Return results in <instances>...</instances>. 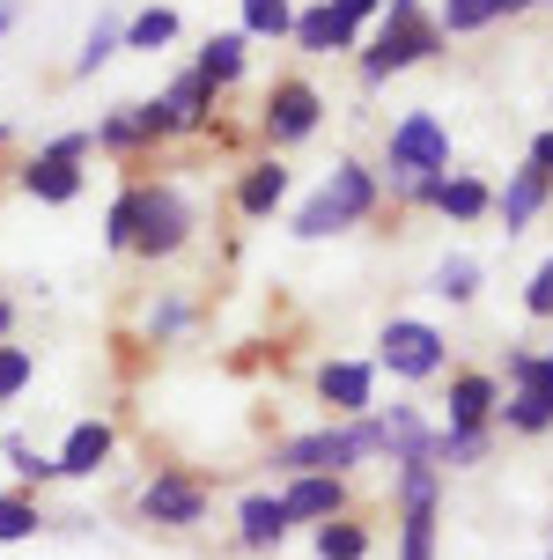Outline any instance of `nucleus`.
Returning a JSON list of instances; mask_svg holds the SVG:
<instances>
[{"label": "nucleus", "instance_id": "ea45409f", "mask_svg": "<svg viewBox=\"0 0 553 560\" xmlns=\"http://www.w3.org/2000/svg\"><path fill=\"white\" fill-rule=\"evenodd\" d=\"M332 8H339V15H347V23H361V15H369V8H377V0H332Z\"/></svg>", "mask_w": 553, "mask_h": 560}, {"label": "nucleus", "instance_id": "7ed1b4c3", "mask_svg": "<svg viewBox=\"0 0 553 560\" xmlns=\"http://www.w3.org/2000/svg\"><path fill=\"white\" fill-rule=\"evenodd\" d=\"M193 229V207L177 185H134V252L140 258H170Z\"/></svg>", "mask_w": 553, "mask_h": 560}, {"label": "nucleus", "instance_id": "f8f14e48", "mask_svg": "<svg viewBox=\"0 0 553 560\" xmlns=\"http://www.w3.org/2000/svg\"><path fill=\"white\" fill-rule=\"evenodd\" d=\"M104 457H111V428L104 420H82V428L67 435V450H59V479H89Z\"/></svg>", "mask_w": 553, "mask_h": 560}, {"label": "nucleus", "instance_id": "c756f323", "mask_svg": "<svg viewBox=\"0 0 553 560\" xmlns=\"http://www.w3.org/2000/svg\"><path fill=\"white\" fill-rule=\"evenodd\" d=\"M118 45H126V30H118V23L104 15V23L89 30V45H82V59H74V74H96V67H104V59L118 52Z\"/></svg>", "mask_w": 553, "mask_h": 560}, {"label": "nucleus", "instance_id": "f03ea898", "mask_svg": "<svg viewBox=\"0 0 553 560\" xmlns=\"http://www.w3.org/2000/svg\"><path fill=\"white\" fill-rule=\"evenodd\" d=\"M369 207H377V185H369V170H361V163H339V170L325 177V192H318L303 214H296V236H332V229L361 222Z\"/></svg>", "mask_w": 553, "mask_h": 560}, {"label": "nucleus", "instance_id": "f257e3e1", "mask_svg": "<svg viewBox=\"0 0 553 560\" xmlns=\"http://www.w3.org/2000/svg\"><path fill=\"white\" fill-rule=\"evenodd\" d=\"M361 457H384V420H347V428H318V435H296V443L274 450L280 472H347V465H361Z\"/></svg>", "mask_w": 553, "mask_h": 560}, {"label": "nucleus", "instance_id": "7c9ffc66", "mask_svg": "<svg viewBox=\"0 0 553 560\" xmlns=\"http://www.w3.org/2000/svg\"><path fill=\"white\" fill-rule=\"evenodd\" d=\"M472 288H480V266H472V258H442L436 295H450V303H472Z\"/></svg>", "mask_w": 553, "mask_h": 560}, {"label": "nucleus", "instance_id": "5701e85b", "mask_svg": "<svg viewBox=\"0 0 553 560\" xmlns=\"http://www.w3.org/2000/svg\"><path fill=\"white\" fill-rule=\"evenodd\" d=\"M399 560H436V502L406 509V538H399Z\"/></svg>", "mask_w": 553, "mask_h": 560}, {"label": "nucleus", "instance_id": "37998d69", "mask_svg": "<svg viewBox=\"0 0 553 560\" xmlns=\"http://www.w3.org/2000/svg\"><path fill=\"white\" fill-rule=\"evenodd\" d=\"M517 8H531V0H495V15H517Z\"/></svg>", "mask_w": 553, "mask_h": 560}, {"label": "nucleus", "instance_id": "a19ab883", "mask_svg": "<svg viewBox=\"0 0 553 560\" xmlns=\"http://www.w3.org/2000/svg\"><path fill=\"white\" fill-rule=\"evenodd\" d=\"M8 30H15V0H0V37H8Z\"/></svg>", "mask_w": 553, "mask_h": 560}, {"label": "nucleus", "instance_id": "ddd939ff", "mask_svg": "<svg viewBox=\"0 0 553 560\" xmlns=\"http://www.w3.org/2000/svg\"><path fill=\"white\" fill-rule=\"evenodd\" d=\"M237 524H244V546H251V553H266V546H280V538H288V509H280V494H251V502L237 509Z\"/></svg>", "mask_w": 553, "mask_h": 560}, {"label": "nucleus", "instance_id": "0eeeda50", "mask_svg": "<svg viewBox=\"0 0 553 560\" xmlns=\"http://www.w3.org/2000/svg\"><path fill=\"white\" fill-rule=\"evenodd\" d=\"M140 516L163 524V532H185V524L207 516V487L185 479V472H155V479H148V494H140Z\"/></svg>", "mask_w": 553, "mask_h": 560}, {"label": "nucleus", "instance_id": "20e7f679", "mask_svg": "<svg viewBox=\"0 0 553 560\" xmlns=\"http://www.w3.org/2000/svg\"><path fill=\"white\" fill-rule=\"evenodd\" d=\"M442 45V30L420 15V8H406V15H384V30H377V45L361 52V82H384V74H399V67H414V59H428Z\"/></svg>", "mask_w": 553, "mask_h": 560}, {"label": "nucleus", "instance_id": "473e14b6", "mask_svg": "<svg viewBox=\"0 0 553 560\" xmlns=\"http://www.w3.org/2000/svg\"><path fill=\"white\" fill-rule=\"evenodd\" d=\"M509 376H517V392H546L553 398V354H509Z\"/></svg>", "mask_w": 553, "mask_h": 560}, {"label": "nucleus", "instance_id": "f3484780", "mask_svg": "<svg viewBox=\"0 0 553 560\" xmlns=\"http://www.w3.org/2000/svg\"><path fill=\"white\" fill-rule=\"evenodd\" d=\"M384 450L399 457V465H406V457H436V435L420 428L414 406H391V413H384Z\"/></svg>", "mask_w": 553, "mask_h": 560}, {"label": "nucleus", "instance_id": "79ce46f5", "mask_svg": "<svg viewBox=\"0 0 553 560\" xmlns=\"http://www.w3.org/2000/svg\"><path fill=\"white\" fill-rule=\"evenodd\" d=\"M8 325H15V303H8V295H0V339H8Z\"/></svg>", "mask_w": 553, "mask_h": 560}, {"label": "nucleus", "instance_id": "393cba45", "mask_svg": "<svg viewBox=\"0 0 553 560\" xmlns=\"http://www.w3.org/2000/svg\"><path fill=\"white\" fill-rule=\"evenodd\" d=\"M8 465H15V479H23V487H45V479H59V457L30 450L23 435H8Z\"/></svg>", "mask_w": 553, "mask_h": 560}, {"label": "nucleus", "instance_id": "a211bd4d", "mask_svg": "<svg viewBox=\"0 0 553 560\" xmlns=\"http://www.w3.org/2000/svg\"><path fill=\"white\" fill-rule=\"evenodd\" d=\"M487 413H495V384L487 376H458L450 384V428H487Z\"/></svg>", "mask_w": 553, "mask_h": 560}, {"label": "nucleus", "instance_id": "aec40b11", "mask_svg": "<svg viewBox=\"0 0 553 560\" xmlns=\"http://www.w3.org/2000/svg\"><path fill=\"white\" fill-rule=\"evenodd\" d=\"M207 89H221V82H237L244 74V37L229 30V37H207V52H199V67H193Z\"/></svg>", "mask_w": 553, "mask_h": 560}, {"label": "nucleus", "instance_id": "bb28decb", "mask_svg": "<svg viewBox=\"0 0 553 560\" xmlns=\"http://www.w3.org/2000/svg\"><path fill=\"white\" fill-rule=\"evenodd\" d=\"M37 524H45V516H37V502H30V494H0V546L30 538Z\"/></svg>", "mask_w": 553, "mask_h": 560}, {"label": "nucleus", "instance_id": "6e6552de", "mask_svg": "<svg viewBox=\"0 0 553 560\" xmlns=\"http://www.w3.org/2000/svg\"><path fill=\"white\" fill-rule=\"evenodd\" d=\"M318 112H325V104H318V89H310V82H280L274 96H266V140H274V148L303 140L310 126H318Z\"/></svg>", "mask_w": 553, "mask_h": 560}, {"label": "nucleus", "instance_id": "4be33fe9", "mask_svg": "<svg viewBox=\"0 0 553 560\" xmlns=\"http://www.w3.org/2000/svg\"><path fill=\"white\" fill-rule=\"evenodd\" d=\"M487 457V428H442L436 435V465H480Z\"/></svg>", "mask_w": 553, "mask_h": 560}, {"label": "nucleus", "instance_id": "f704fd0d", "mask_svg": "<svg viewBox=\"0 0 553 560\" xmlns=\"http://www.w3.org/2000/svg\"><path fill=\"white\" fill-rule=\"evenodd\" d=\"M104 236H111V252H134V185L111 199V222H104Z\"/></svg>", "mask_w": 553, "mask_h": 560}, {"label": "nucleus", "instance_id": "a878e982", "mask_svg": "<svg viewBox=\"0 0 553 560\" xmlns=\"http://www.w3.org/2000/svg\"><path fill=\"white\" fill-rule=\"evenodd\" d=\"M318 553L325 560H361L369 553V532H361V524H318Z\"/></svg>", "mask_w": 553, "mask_h": 560}, {"label": "nucleus", "instance_id": "c03bdc74", "mask_svg": "<svg viewBox=\"0 0 553 560\" xmlns=\"http://www.w3.org/2000/svg\"><path fill=\"white\" fill-rule=\"evenodd\" d=\"M0 140H8V126H0Z\"/></svg>", "mask_w": 553, "mask_h": 560}, {"label": "nucleus", "instance_id": "9b49d317", "mask_svg": "<svg viewBox=\"0 0 553 560\" xmlns=\"http://www.w3.org/2000/svg\"><path fill=\"white\" fill-rule=\"evenodd\" d=\"M23 192H37V199H53V207H67V199L82 192V170L67 163V155H53V148H45V155L23 170Z\"/></svg>", "mask_w": 553, "mask_h": 560}, {"label": "nucleus", "instance_id": "cd10ccee", "mask_svg": "<svg viewBox=\"0 0 553 560\" xmlns=\"http://www.w3.org/2000/svg\"><path fill=\"white\" fill-rule=\"evenodd\" d=\"M509 428L546 435V428H553V398H546V392H517V398H509Z\"/></svg>", "mask_w": 553, "mask_h": 560}, {"label": "nucleus", "instance_id": "39448f33", "mask_svg": "<svg viewBox=\"0 0 553 560\" xmlns=\"http://www.w3.org/2000/svg\"><path fill=\"white\" fill-rule=\"evenodd\" d=\"M442 163H450V133H442L428 112H414L399 133H391V177L420 185V177H442Z\"/></svg>", "mask_w": 553, "mask_h": 560}, {"label": "nucleus", "instance_id": "e433bc0d", "mask_svg": "<svg viewBox=\"0 0 553 560\" xmlns=\"http://www.w3.org/2000/svg\"><path fill=\"white\" fill-rule=\"evenodd\" d=\"M525 310H531V317H553V258L539 266V273H531V288H525Z\"/></svg>", "mask_w": 553, "mask_h": 560}, {"label": "nucleus", "instance_id": "423d86ee", "mask_svg": "<svg viewBox=\"0 0 553 560\" xmlns=\"http://www.w3.org/2000/svg\"><path fill=\"white\" fill-rule=\"evenodd\" d=\"M207 112H215V89L199 82V74H177L155 104H140V126H148V140H163V133H193Z\"/></svg>", "mask_w": 553, "mask_h": 560}, {"label": "nucleus", "instance_id": "6ab92c4d", "mask_svg": "<svg viewBox=\"0 0 553 560\" xmlns=\"http://www.w3.org/2000/svg\"><path fill=\"white\" fill-rule=\"evenodd\" d=\"M280 199H288V170L280 163H258L244 185H237V207H244V214H274Z\"/></svg>", "mask_w": 553, "mask_h": 560}, {"label": "nucleus", "instance_id": "2eb2a0df", "mask_svg": "<svg viewBox=\"0 0 553 560\" xmlns=\"http://www.w3.org/2000/svg\"><path fill=\"white\" fill-rule=\"evenodd\" d=\"M546 192H553V185H546V177H539V170H517V177H509V185H502L495 214H502V222H509V229H525L531 214H539V207H546Z\"/></svg>", "mask_w": 553, "mask_h": 560}, {"label": "nucleus", "instance_id": "4c0bfd02", "mask_svg": "<svg viewBox=\"0 0 553 560\" xmlns=\"http://www.w3.org/2000/svg\"><path fill=\"white\" fill-rule=\"evenodd\" d=\"M89 148H96V133H59L53 140V155H67V163H82Z\"/></svg>", "mask_w": 553, "mask_h": 560}, {"label": "nucleus", "instance_id": "4468645a", "mask_svg": "<svg viewBox=\"0 0 553 560\" xmlns=\"http://www.w3.org/2000/svg\"><path fill=\"white\" fill-rule=\"evenodd\" d=\"M318 392H325L332 413H361V406H369V369H361V362H325Z\"/></svg>", "mask_w": 553, "mask_h": 560}, {"label": "nucleus", "instance_id": "dca6fc26", "mask_svg": "<svg viewBox=\"0 0 553 560\" xmlns=\"http://www.w3.org/2000/svg\"><path fill=\"white\" fill-rule=\"evenodd\" d=\"M296 37H303V52H347L355 45V23L325 0V8H310L303 23H296Z\"/></svg>", "mask_w": 553, "mask_h": 560}, {"label": "nucleus", "instance_id": "c85d7f7f", "mask_svg": "<svg viewBox=\"0 0 553 560\" xmlns=\"http://www.w3.org/2000/svg\"><path fill=\"white\" fill-rule=\"evenodd\" d=\"M96 148H148V126H140V104L134 112H111L96 126Z\"/></svg>", "mask_w": 553, "mask_h": 560}, {"label": "nucleus", "instance_id": "72a5a7b5", "mask_svg": "<svg viewBox=\"0 0 553 560\" xmlns=\"http://www.w3.org/2000/svg\"><path fill=\"white\" fill-rule=\"evenodd\" d=\"M480 23H495V0H442V23L436 30H480Z\"/></svg>", "mask_w": 553, "mask_h": 560}, {"label": "nucleus", "instance_id": "b1692460", "mask_svg": "<svg viewBox=\"0 0 553 560\" xmlns=\"http://www.w3.org/2000/svg\"><path fill=\"white\" fill-rule=\"evenodd\" d=\"M170 37H177V15H170V8H148V15L126 23V45H134V52H155V45H170Z\"/></svg>", "mask_w": 553, "mask_h": 560}, {"label": "nucleus", "instance_id": "a18cd8bd", "mask_svg": "<svg viewBox=\"0 0 553 560\" xmlns=\"http://www.w3.org/2000/svg\"><path fill=\"white\" fill-rule=\"evenodd\" d=\"M546 560H553V553H546Z\"/></svg>", "mask_w": 553, "mask_h": 560}, {"label": "nucleus", "instance_id": "58836bf2", "mask_svg": "<svg viewBox=\"0 0 553 560\" xmlns=\"http://www.w3.org/2000/svg\"><path fill=\"white\" fill-rule=\"evenodd\" d=\"M531 170H539V177L553 185V133H539V140H531Z\"/></svg>", "mask_w": 553, "mask_h": 560}, {"label": "nucleus", "instance_id": "1a4fd4ad", "mask_svg": "<svg viewBox=\"0 0 553 560\" xmlns=\"http://www.w3.org/2000/svg\"><path fill=\"white\" fill-rule=\"evenodd\" d=\"M384 362L399 369V376H436L442 339L428 332V325H414V317H399V325H384Z\"/></svg>", "mask_w": 553, "mask_h": 560}, {"label": "nucleus", "instance_id": "412c9836", "mask_svg": "<svg viewBox=\"0 0 553 560\" xmlns=\"http://www.w3.org/2000/svg\"><path fill=\"white\" fill-rule=\"evenodd\" d=\"M442 214H458V222H480L487 207H495V192L480 185V177H442V192H436Z\"/></svg>", "mask_w": 553, "mask_h": 560}, {"label": "nucleus", "instance_id": "2f4dec72", "mask_svg": "<svg viewBox=\"0 0 553 560\" xmlns=\"http://www.w3.org/2000/svg\"><path fill=\"white\" fill-rule=\"evenodd\" d=\"M288 23H296L288 0H244V30H251V37H280Z\"/></svg>", "mask_w": 553, "mask_h": 560}, {"label": "nucleus", "instance_id": "c9c22d12", "mask_svg": "<svg viewBox=\"0 0 553 560\" xmlns=\"http://www.w3.org/2000/svg\"><path fill=\"white\" fill-rule=\"evenodd\" d=\"M30 384V347H0V406Z\"/></svg>", "mask_w": 553, "mask_h": 560}, {"label": "nucleus", "instance_id": "9d476101", "mask_svg": "<svg viewBox=\"0 0 553 560\" xmlns=\"http://www.w3.org/2000/svg\"><path fill=\"white\" fill-rule=\"evenodd\" d=\"M280 509H288V524H296V516H339V509H347V487H339L332 472H303L288 494H280Z\"/></svg>", "mask_w": 553, "mask_h": 560}]
</instances>
